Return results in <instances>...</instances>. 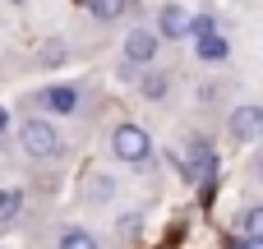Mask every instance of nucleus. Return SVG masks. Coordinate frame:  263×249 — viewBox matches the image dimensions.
Wrapping results in <instances>:
<instances>
[{
	"label": "nucleus",
	"instance_id": "7",
	"mask_svg": "<svg viewBox=\"0 0 263 249\" xmlns=\"http://www.w3.org/2000/svg\"><path fill=\"white\" fill-rule=\"evenodd\" d=\"M42 106H46V111H55V116H65V111H74V106H79V88H74V83L46 88V92H42Z\"/></svg>",
	"mask_w": 263,
	"mask_h": 249
},
{
	"label": "nucleus",
	"instance_id": "3",
	"mask_svg": "<svg viewBox=\"0 0 263 249\" xmlns=\"http://www.w3.org/2000/svg\"><path fill=\"white\" fill-rule=\"evenodd\" d=\"M227 129H231L236 143H254V139H263V106H236V111L227 116Z\"/></svg>",
	"mask_w": 263,
	"mask_h": 249
},
{
	"label": "nucleus",
	"instance_id": "20",
	"mask_svg": "<svg viewBox=\"0 0 263 249\" xmlns=\"http://www.w3.org/2000/svg\"><path fill=\"white\" fill-rule=\"evenodd\" d=\"M14 5H23V0H14Z\"/></svg>",
	"mask_w": 263,
	"mask_h": 249
},
{
	"label": "nucleus",
	"instance_id": "13",
	"mask_svg": "<svg viewBox=\"0 0 263 249\" xmlns=\"http://www.w3.org/2000/svg\"><path fill=\"white\" fill-rule=\"evenodd\" d=\"M111 194H116V185H111L106 176H88V199H92V203H106Z\"/></svg>",
	"mask_w": 263,
	"mask_h": 249
},
{
	"label": "nucleus",
	"instance_id": "15",
	"mask_svg": "<svg viewBox=\"0 0 263 249\" xmlns=\"http://www.w3.org/2000/svg\"><path fill=\"white\" fill-rule=\"evenodd\" d=\"M139 226H143L139 217H120V226H116V231H120V240H134V236H139Z\"/></svg>",
	"mask_w": 263,
	"mask_h": 249
},
{
	"label": "nucleus",
	"instance_id": "14",
	"mask_svg": "<svg viewBox=\"0 0 263 249\" xmlns=\"http://www.w3.org/2000/svg\"><path fill=\"white\" fill-rule=\"evenodd\" d=\"M65 60V42H46L42 46V65H60Z\"/></svg>",
	"mask_w": 263,
	"mask_h": 249
},
{
	"label": "nucleus",
	"instance_id": "5",
	"mask_svg": "<svg viewBox=\"0 0 263 249\" xmlns=\"http://www.w3.org/2000/svg\"><path fill=\"white\" fill-rule=\"evenodd\" d=\"M153 55H157V32L134 28V32L125 37V60H129V65H153Z\"/></svg>",
	"mask_w": 263,
	"mask_h": 249
},
{
	"label": "nucleus",
	"instance_id": "8",
	"mask_svg": "<svg viewBox=\"0 0 263 249\" xmlns=\"http://www.w3.org/2000/svg\"><path fill=\"white\" fill-rule=\"evenodd\" d=\"M199 60H208V65H217V60H227L231 55V46H227V37L222 32H208V37H199V51H194Z\"/></svg>",
	"mask_w": 263,
	"mask_h": 249
},
{
	"label": "nucleus",
	"instance_id": "9",
	"mask_svg": "<svg viewBox=\"0 0 263 249\" xmlns=\"http://www.w3.org/2000/svg\"><path fill=\"white\" fill-rule=\"evenodd\" d=\"M83 5H88L102 23H111V18H120V14H125V5H129V0H83Z\"/></svg>",
	"mask_w": 263,
	"mask_h": 249
},
{
	"label": "nucleus",
	"instance_id": "17",
	"mask_svg": "<svg viewBox=\"0 0 263 249\" xmlns=\"http://www.w3.org/2000/svg\"><path fill=\"white\" fill-rule=\"evenodd\" d=\"M227 249H263V240H231Z\"/></svg>",
	"mask_w": 263,
	"mask_h": 249
},
{
	"label": "nucleus",
	"instance_id": "19",
	"mask_svg": "<svg viewBox=\"0 0 263 249\" xmlns=\"http://www.w3.org/2000/svg\"><path fill=\"white\" fill-rule=\"evenodd\" d=\"M5 125H9V111H5V106H0V129H5Z\"/></svg>",
	"mask_w": 263,
	"mask_h": 249
},
{
	"label": "nucleus",
	"instance_id": "6",
	"mask_svg": "<svg viewBox=\"0 0 263 249\" xmlns=\"http://www.w3.org/2000/svg\"><path fill=\"white\" fill-rule=\"evenodd\" d=\"M157 32L171 37V42H176V37H190V14H185L180 5H166V9L157 14Z\"/></svg>",
	"mask_w": 263,
	"mask_h": 249
},
{
	"label": "nucleus",
	"instance_id": "11",
	"mask_svg": "<svg viewBox=\"0 0 263 249\" xmlns=\"http://www.w3.org/2000/svg\"><path fill=\"white\" fill-rule=\"evenodd\" d=\"M240 226H245V240H263V203H254V208L240 217Z\"/></svg>",
	"mask_w": 263,
	"mask_h": 249
},
{
	"label": "nucleus",
	"instance_id": "16",
	"mask_svg": "<svg viewBox=\"0 0 263 249\" xmlns=\"http://www.w3.org/2000/svg\"><path fill=\"white\" fill-rule=\"evenodd\" d=\"M18 208V194H0V213H14Z\"/></svg>",
	"mask_w": 263,
	"mask_h": 249
},
{
	"label": "nucleus",
	"instance_id": "12",
	"mask_svg": "<svg viewBox=\"0 0 263 249\" xmlns=\"http://www.w3.org/2000/svg\"><path fill=\"white\" fill-rule=\"evenodd\" d=\"M60 249H97V240H92L88 231H79V226H69V231L60 236Z\"/></svg>",
	"mask_w": 263,
	"mask_h": 249
},
{
	"label": "nucleus",
	"instance_id": "10",
	"mask_svg": "<svg viewBox=\"0 0 263 249\" xmlns=\"http://www.w3.org/2000/svg\"><path fill=\"white\" fill-rule=\"evenodd\" d=\"M166 88H171V83H166V74H143V83H139V92H143L148 102H162V97H166Z\"/></svg>",
	"mask_w": 263,
	"mask_h": 249
},
{
	"label": "nucleus",
	"instance_id": "18",
	"mask_svg": "<svg viewBox=\"0 0 263 249\" xmlns=\"http://www.w3.org/2000/svg\"><path fill=\"white\" fill-rule=\"evenodd\" d=\"M254 176H259V180H263V152H259V162H254Z\"/></svg>",
	"mask_w": 263,
	"mask_h": 249
},
{
	"label": "nucleus",
	"instance_id": "4",
	"mask_svg": "<svg viewBox=\"0 0 263 249\" xmlns=\"http://www.w3.org/2000/svg\"><path fill=\"white\" fill-rule=\"evenodd\" d=\"M180 171H185L190 180H203V185H208V180L217 176V152H213V143H208V139H194V143H190V162H180Z\"/></svg>",
	"mask_w": 263,
	"mask_h": 249
},
{
	"label": "nucleus",
	"instance_id": "2",
	"mask_svg": "<svg viewBox=\"0 0 263 249\" xmlns=\"http://www.w3.org/2000/svg\"><path fill=\"white\" fill-rule=\"evenodd\" d=\"M111 148H116V157H120V162L139 166V171H143V166H148V157H153V143H148L143 125H116Z\"/></svg>",
	"mask_w": 263,
	"mask_h": 249
},
{
	"label": "nucleus",
	"instance_id": "1",
	"mask_svg": "<svg viewBox=\"0 0 263 249\" xmlns=\"http://www.w3.org/2000/svg\"><path fill=\"white\" fill-rule=\"evenodd\" d=\"M18 143H23V152H28L32 162H46V157L60 152V134H55L51 120H23V125H18Z\"/></svg>",
	"mask_w": 263,
	"mask_h": 249
}]
</instances>
